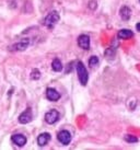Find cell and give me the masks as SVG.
<instances>
[{
	"label": "cell",
	"instance_id": "6da1fadb",
	"mask_svg": "<svg viewBox=\"0 0 140 150\" xmlns=\"http://www.w3.org/2000/svg\"><path fill=\"white\" fill-rule=\"evenodd\" d=\"M77 72H78V78L80 83L82 86H86L88 83V80H89V75H88V71L82 62H79L77 64Z\"/></svg>",
	"mask_w": 140,
	"mask_h": 150
},
{
	"label": "cell",
	"instance_id": "7a4b0ae2",
	"mask_svg": "<svg viewBox=\"0 0 140 150\" xmlns=\"http://www.w3.org/2000/svg\"><path fill=\"white\" fill-rule=\"evenodd\" d=\"M58 21H59V14H58V12H56V11H53V12L48 13V14L46 16V18L44 19V24H45L47 28H53Z\"/></svg>",
	"mask_w": 140,
	"mask_h": 150
},
{
	"label": "cell",
	"instance_id": "3957f363",
	"mask_svg": "<svg viewBox=\"0 0 140 150\" xmlns=\"http://www.w3.org/2000/svg\"><path fill=\"white\" fill-rule=\"evenodd\" d=\"M59 120V113L56 110H52L45 114V121L47 124H55Z\"/></svg>",
	"mask_w": 140,
	"mask_h": 150
},
{
	"label": "cell",
	"instance_id": "277c9868",
	"mask_svg": "<svg viewBox=\"0 0 140 150\" xmlns=\"http://www.w3.org/2000/svg\"><path fill=\"white\" fill-rule=\"evenodd\" d=\"M57 138L59 142H62V145H68L70 142H71V134L68 132V130H62L59 132L57 135Z\"/></svg>",
	"mask_w": 140,
	"mask_h": 150
},
{
	"label": "cell",
	"instance_id": "5b68a950",
	"mask_svg": "<svg viewBox=\"0 0 140 150\" xmlns=\"http://www.w3.org/2000/svg\"><path fill=\"white\" fill-rule=\"evenodd\" d=\"M32 118H33L32 110L28 108V110H25L24 112L19 116V122H20L21 124H28V123H30V122L32 121Z\"/></svg>",
	"mask_w": 140,
	"mask_h": 150
},
{
	"label": "cell",
	"instance_id": "8992f818",
	"mask_svg": "<svg viewBox=\"0 0 140 150\" xmlns=\"http://www.w3.org/2000/svg\"><path fill=\"white\" fill-rule=\"evenodd\" d=\"M78 45L82 48V50H89L90 48V38L86 35V34H82L78 38Z\"/></svg>",
	"mask_w": 140,
	"mask_h": 150
},
{
	"label": "cell",
	"instance_id": "52a82bcc",
	"mask_svg": "<svg viewBox=\"0 0 140 150\" xmlns=\"http://www.w3.org/2000/svg\"><path fill=\"white\" fill-rule=\"evenodd\" d=\"M46 98L49 101H53V102H56L60 99V94L57 92L56 89H53V88H47L46 90Z\"/></svg>",
	"mask_w": 140,
	"mask_h": 150
},
{
	"label": "cell",
	"instance_id": "ba28073f",
	"mask_svg": "<svg viewBox=\"0 0 140 150\" xmlns=\"http://www.w3.org/2000/svg\"><path fill=\"white\" fill-rule=\"evenodd\" d=\"M11 139H12L13 144L19 147H23L25 144H26V137L23 136V135H21V134H16V135H13Z\"/></svg>",
	"mask_w": 140,
	"mask_h": 150
},
{
	"label": "cell",
	"instance_id": "9c48e42d",
	"mask_svg": "<svg viewBox=\"0 0 140 150\" xmlns=\"http://www.w3.org/2000/svg\"><path fill=\"white\" fill-rule=\"evenodd\" d=\"M49 140H50V135L48 133H43L37 137V144H38V146L41 147L46 146Z\"/></svg>",
	"mask_w": 140,
	"mask_h": 150
},
{
	"label": "cell",
	"instance_id": "30bf717a",
	"mask_svg": "<svg viewBox=\"0 0 140 150\" xmlns=\"http://www.w3.org/2000/svg\"><path fill=\"white\" fill-rule=\"evenodd\" d=\"M119 14H120V18H122L123 20L127 21V20H129L130 17H132V10H130V8H128L127 6H124V7L120 8Z\"/></svg>",
	"mask_w": 140,
	"mask_h": 150
},
{
	"label": "cell",
	"instance_id": "8fae6325",
	"mask_svg": "<svg viewBox=\"0 0 140 150\" xmlns=\"http://www.w3.org/2000/svg\"><path fill=\"white\" fill-rule=\"evenodd\" d=\"M117 36H118V38H120V40H128V38H130L134 36V33H132V31H130V30L123 29L118 32Z\"/></svg>",
	"mask_w": 140,
	"mask_h": 150
},
{
	"label": "cell",
	"instance_id": "7c38bea8",
	"mask_svg": "<svg viewBox=\"0 0 140 150\" xmlns=\"http://www.w3.org/2000/svg\"><path fill=\"white\" fill-rule=\"evenodd\" d=\"M52 68H53V70L56 71V72H58V71H62V62H60L58 58L54 59L53 63H52Z\"/></svg>",
	"mask_w": 140,
	"mask_h": 150
},
{
	"label": "cell",
	"instance_id": "4fadbf2b",
	"mask_svg": "<svg viewBox=\"0 0 140 150\" xmlns=\"http://www.w3.org/2000/svg\"><path fill=\"white\" fill-rule=\"evenodd\" d=\"M29 46V42H20L12 46V50H24Z\"/></svg>",
	"mask_w": 140,
	"mask_h": 150
},
{
	"label": "cell",
	"instance_id": "5bb4252c",
	"mask_svg": "<svg viewBox=\"0 0 140 150\" xmlns=\"http://www.w3.org/2000/svg\"><path fill=\"white\" fill-rule=\"evenodd\" d=\"M41 78V72H40V70L38 69H33L32 70V72H31V79L32 80H38Z\"/></svg>",
	"mask_w": 140,
	"mask_h": 150
},
{
	"label": "cell",
	"instance_id": "9a60e30c",
	"mask_svg": "<svg viewBox=\"0 0 140 150\" xmlns=\"http://www.w3.org/2000/svg\"><path fill=\"white\" fill-rule=\"evenodd\" d=\"M99 64V58L98 56H91V58L89 59V66L90 67H95Z\"/></svg>",
	"mask_w": 140,
	"mask_h": 150
},
{
	"label": "cell",
	"instance_id": "2e32d148",
	"mask_svg": "<svg viewBox=\"0 0 140 150\" xmlns=\"http://www.w3.org/2000/svg\"><path fill=\"white\" fill-rule=\"evenodd\" d=\"M125 140L129 144H135V142H138V138L136 136H132V135H126L125 136Z\"/></svg>",
	"mask_w": 140,
	"mask_h": 150
},
{
	"label": "cell",
	"instance_id": "e0dca14e",
	"mask_svg": "<svg viewBox=\"0 0 140 150\" xmlns=\"http://www.w3.org/2000/svg\"><path fill=\"white\" fill-rule=\"evenodd\" d=\"M96 6H98V4H96L95 0H91L90 2H89V8L92 9V10H94V9L96 8Z\"/></svg>",
	"mask_w": 140,
	"mask_h": 150
},
{
	"label": "cell",
	"instance_id": "ac0fdd59",
	"mask_svg": "<svg viewBox=\"0 0 140 150\" xmlns=\"http://www.w3.org/2000/svg\"><path fill=\"white\" fill-rule=\"evenodd\" d=\"M136 29H137V31H138V32H140V22L136 24Z\"/></svg>",
	"mask_w": 140,
	"mask_h": 150
},
{
	"label": "cell",
	"instance_id": "d6986e66",
	"mask_svg": "<svg viewBox=\"0 0 140 150\" xmlns=\"http://www.w3.org/2000/svg\"><path fill=\"white\" fill-rule=\"evenodd\" d=\"M139 2H140V0H139Z\"/></svg>",
	"mask_w": 140,
	"mask_h": 150
}]
</instances>
